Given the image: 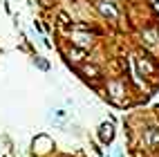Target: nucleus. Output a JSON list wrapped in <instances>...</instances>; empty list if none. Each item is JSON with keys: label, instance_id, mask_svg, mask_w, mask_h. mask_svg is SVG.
Returning <instances> with one entry per match:
<instances>
[{"label": "nucleus", "instance_id": "10", "mask_svg": "<svg viewBox=\"0 0 159 157\" xmlns=\"http://www.w3.org/2000/svg\"><path fill=\"white\" fill-rule=\"evenodd\" d=\"M36 65L43 70V72H47V70H49V63H47L45 58H40V56H36Z\"/></svg>", "mask_w": 159, "mask_h": 157}, {"label": "nucleus", "instance_id": "2", "mask_svg": "<svg viewBox=\"0 0 159 157\" xmlns=\"http://www.w3.org/2000/svg\"><path fill=\"white\" fill-rule=\"evenodd\" d=\"M52 148H54V141H52L47 135H38V137L34 139V155L43 157V155H47Z\"/></svg>", "mask_w": 159, "mask_h": 157}, {"label": "nucleus", "instance_id": "5", "mask_svg": "<svg viewBox=\"0 0 159 157\" xmlns=\"http://www.w3.org/2000/svg\"><path fill=\"white\" fill-rule=\"evenodd\" d=\"M99 9H101V14L108 16L110 20H116V18H119V9L114 7L112 0H101V2H99Z\"/></svg>", "mask_w": 159, "mask_h": 157}, {"label": "nucleus", "instance_id": "4", "mask_svg": "<svg viewBox=\"0 0 159 157\" xmlns=\"http://www.w3.org/2000/svg\"><path fill=\"white\" fill-rule=\"evenodd\" d=\"M88 29H76L72 34V43L76 45V47H81V49H88V47H92V40H94V36L92 34H85Z\"/></svg>", "mask_w": 159, "mask_h": 157}, {"label": "nucleus", "instance_id": "8", "mask_svg": "<svg viewBox=\"0 0 159 157\" xmlns=\"http://www.w3.org/2000/svg\"><path fill=\"white\" fill-rule=\"evenodd\" d=\"M81 72H83V74H85L88 79H94V76H99V74H101V72L94 67V65H83V67H81Z\"/></svg>", "mask_w": 159, "mask_h": 157}, {"label": "nucleus", "instance_id": "6", "mask_svg": "<svg viewBox=\"0 0 159 157\" xmlns=\"http://www.w3.org/2000/svg\"><path fill=\"white\" fill-rule=\"evenodd\" d=\"M143 141L148 148H159V128H148L143 132Z\"/></svg>", "mask_w": 159, "mask_h": 157}, {"label": "nucleus", "instance_id": "7", "mask_svg": "<svg viewBox=\"0 0 159 157\" xmlns=\"http://www.w3.org/2000/svg\"><path fill=\"white\" fill-rule=\"evenodd\" d=\"M137 67H139V72H141L143 76H150V74H155V72H157L155 63H150L146 56H139V58H137Z\"/></svg>", "mask_w": 159, "mask_h": 157}, {"label": "nucleus", "instance_id": "9", "mask_svg": "<svg viewBox=\"0 0 159 157\" xmlns=\"http://www.w3.org/2000/svg\"><path fill=\"white\" fill-rule=\"evenodd\" d=\"M83 56H85V52H83V49H70L67 52V58L70 61H83Z\"/></svg>", "mask_w": 159, "mask_h": 157}, {"label": "nucleus", "instance_id": "3", "mask_svg": "<svg viewBox=\"0 0 159 157\" xmlns=\"http://www.w3.org/2000/svg\"><path fill=\"white\" fill-rule=\"evenodd\" d=\"M97 137H99V141L101 144H112L114 141V123L112 121H103L101 126H99V130H97Z\"/></svg>", "mask_w": 159, "mask_h": 157}, {"label": "nucleus", "instance_id": "1", "mask_svg": "<svg viewBox=\"0 0 159 157\" xmlns=\"http://www.w3.org/2000/svg\"><path fill=\"white\" fill-rule=\"evenodd\" d=\"M108 92L112 94V101L116 103V106H123V103H125V99H123V94H125V81L123 79L108 81Z\"/></svg>", "mask_w": 159, "mask_h": 157}]
</instances>
